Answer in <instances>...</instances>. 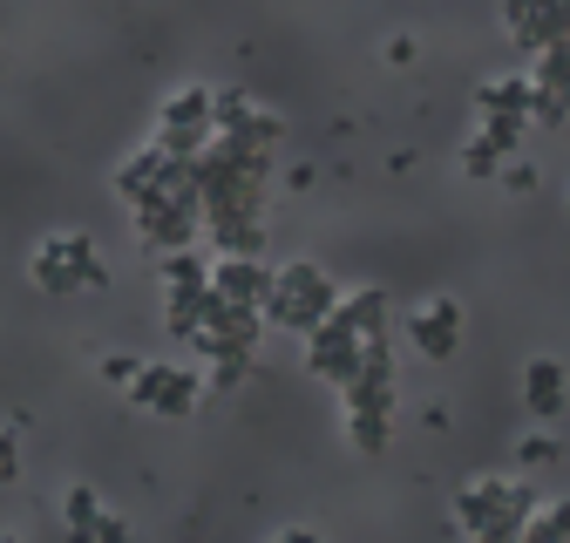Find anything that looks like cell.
Returning <instances> with one entry per match:
<instances>
[{"mask_svg": "<svg viewBox=\"0 0 570 543\" xmlns=\"http://www.w3.org/2000/svg\"><path fill=\"white\" fill-rule=\"evenodd\" d=\"M523 510H530V490L523 483H475L462 496V530L510 536V530H523Z\"/></svg>", "mask_w": 570, "mask_h": 543, "instance_id": "6da1fadb", "label": "cell"}, {"mask_svg": "<svg viewBox=\"0 0 570 543\" xmlns=\"http://www.w3.org/2000/svg\"><path fill=\"white\" fill-rule=\"evenodd\" d=\"M35 286L48 293H76V286H102V265L89 251V238H55L41 258H35Z\"/></svg>", "mask_w": 570, "mask_h": 543, "instance_id": "7a4b0ae2", "label": "cell"}, {"mask_svg": "<svg viewBox=\"0 0 570 543\" xmlns=\"http://www.w3.org/2000/svg\"><path fill=\"white\" fill-rule=\"evenodd\" d=\"M326 286H320V272H285V279H272V319H293V326H320V313H326Z\"/></svg>", "mask_w": 570, "mask_h": 543, "instance_id": "3957f363", "label": "cell"}, {"mask_svg": "<svg viewBox=\"0 0 570 543\" xmlns=\"http://www.w3.org/2000/svg\"><path fill=\"white\" fill-rule=\"evenodd\" d=\"M129 394H136L142 407H164V415H190L197 381H190L184 367H142V374L129 381Z\"/></svg>", "mask_w": 570, "mask_h": 543, "instance_id": "277c9868", "label": "cell"}, {"mask_svg": "<svg viewBox=\"0 0 570 543\" xmlns=\"http://www.w3.org/2000/svg\"><path fill=\"white\" fill-rule=\"evenodd\" d=\"M455 299H435V306H421L414 319H407V339H414V347L428 354V361H449L455 354Z\"/></svg>", "mask_w": 570, "mask_h": 543, "instance_id": "5b68a950", "label": "cell"}, {"mask_svg": "<svg viewBox=\"0 0 570 543\" xmlns=\"http://www.w3.org/2000/svg\"><path fill=\"white\" fill-rule=\"evenodd\" d=\"M218 299H232V306H258V299H272V279L258 265H245V258H232L225 272H218V286H210Z\"/></svg>", "mask_w": 570, "mask_h": 543, "instance_id": "8992f818", "label": "cell"}, {"mask_svg": "<svg viewBox=\"0 0 570 543\" xmlns=\"http://www.w3.org/2000/svg\"><path fill=\"white\" fill-rule=\"evenodd\" d=\"M523 394H530L537 415H557V407H563V367H557V361H530Z\"/></svg>", "mask_w": 570, "mask_h": 543, "instance_id": "52a82bcc", "label": "cell"}, {"mask_svg": "<svg viewBox=\"0 0 570 543\" xmlns=\"http://www.w3.org/2000/svg\"><path fill=\"white\" fill-rule=\"evenodd\" d=\"M96 523H102L96 490H89V483H76V490H68V530H76V536H96Z\"/></svg>", "mask_w": 570, "mask_h": 543, "instance_id": "ba28073f", "label": "cell"}, {"mask_svg": "<svg viewBox=\"0 0 570 543\" xmlns=\"http://www.w3.org/2000/svg\"><path fill=\"white\" fill-rule=\"evenodd\" d=\"M462 170H469V177H495V170H503V144H495V136L469 144V150H462Z\"/></svg>", "mask_w": 570, "mask_h": 543, "instance_id": "9c48e42d", "label": "cell"}, {"mask_svg": "<svg viewBox=\"0 0 570 543\" xmlns=\"http://www.w3.org/2000/svg\"><path fill=\"white\" fill-rule=\"evenodd\" d=\"M523 530H530L537 543H543V536H570V503H550V510H537Z\"/></svg>", "mask_w": 570, "mask_h": 543, "instance_id": "30bf717a", "label": "cell"}, {"mask_svg": "<svg viewBox=\"0 0 570 543\" xmlns=\"http://www.w3.org/2000/svg\"><path fill=\"white\" fill-rule=\"evenodd\" d=\"M197 109H210V89H184L170 102V122H197Z\"/></svg>", "mask_w": 570, "mask_h": 543, "instance_id": "8fae6325", "label": "cell"}, {"mask_svg": "<svg viewBox=\"0 0 570 543\" xmlns=\"http://www.w3.org/2000/svg\"><path fill=\"white\" fill-rule=\"evenodd\" d=\"M102 374H109V381H116V387H129V381H136V374H142V367H136V361H129V354H116V361H102Z\"/></svg>", "mask_w": 570, "mask_h": 543, "instance_id": "7c38bea8", "label": "cell"}, {"mask_svg": "<svg viewBox=\"0 0 570 543\" xmlns=\"http://www.w3.org/2000/svg\"><path fill=\"white\" fill-rule=\"evenodd\" d=\"M517 455H523V462H557V442H550V435H530Z\"/></svg>", "mask_w": 570, "mask_h": 543, "instance_id": "4fadbf2b", "label": "cell"}, {"mask_svg": "<svg viewBox=\"0 0 570 543\" xmlns=\"http://www.w3.org/2000/svg\"><path fill=\"white\" fill-rule=\"evenodd\" d=\"M14 468H21V455H14V435H8V428H0V483H8V475H14Z\"/></svg>", "mask_w": 570, "mask_h": 543, "instance_id": "5bb4252c", "label": "cell"}]
</instances>
